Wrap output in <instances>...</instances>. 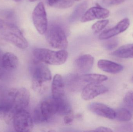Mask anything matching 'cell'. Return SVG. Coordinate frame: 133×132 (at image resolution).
Segmentation results:
<instances>
[{
	"mask_svg": "<svg viewBox=\"0 0 133 132\" xmlns=\"http://www.w3.org/2000/svg\"><path fill=\"white\" fill-rule=\"evenodd\" d=\"M51 90L54 99L59 100L65 98L64 82L61 75L57 74L55 76L52 81Z\"/></svg>",
	"mask_w": 133,
	"mask_h": 132,
	"instance_id": "cell-14",
	"label": "cell"
},
{
	"mask_svg": "<svg viewBox=\"0 0 133 132\" xmlns=\"http://www.w3.org/2000/svg\"><path fill=\"white\" fill-rule=\"evenodd\" d=\"M114 56L121 58H133V43L126 44L111 53Z\"/></svg>",
	"mask_w": 133,
	"mask_h": 132,
	"instance_id": "cell-19",
	"label": "cell"
},
{
	"mask_svg": "<svg viewBox=\"0 0 133 132\" xmlns=\"http://www.w3.org/2000/svg\"><path fill=\"white\" fill-rule=\"evenodd\" d=\"M115 119L121 122H127L130 121L132 118L131 112L126 108H119L115 111Z\"/></svg>",
	"mask_w": 133,
	"mask_h": 132,
	"instance_id": "cell-20",
	"label": "cell"
},
{
	"mask_svg": "<svg viewBox=\"0 0 133 132\" xmlns=\"http://www.w3.org/2000/svg\"><path fill=\"white\" fill-rule=\"evenodd\" d=\"M103 2L107 5H115V2L114 0H102Z\"/></svg>",
	"mask_w": 133,
	"mask_h": 132,
	"instance_id": "cell-28",
	"label": "cell"
},
{
	"mask_svg": "<svg viewBox=\"0 0 133 132\" xmlns=\"http://www.w3.org/2000/svg\"><path fill=\"white\" fill-rule=\"evenodd\" d=\"M94 58L90 54L80 56L76 60L75 65L77 70L82 73L90 71L94 65Z\"/></svg>",
	"mask_w": 133,
	"mask_h": 132,
	"instance_id": "cell-15",
	"label": "cell"
},
{
	"mask_svg": "<svg viewBox=\"0 0 133 132\" xmlns=\"http://www.w3.org/2000/svg\"><path fill=\"white\" fill-rule=\"evenodd\" d=\"M13 127L17 132H30L34 127L33 120L30 113L25 109L16 112L13 118Z\"/></svg>",
	"mask_w": 133,
	"mask_h": 132,
	"instance_id": "cell-7",
	"label": "cell"
},
{
	"mask_svg": "<svg viewBox=\"0 0 133 132\" xmlns=\"http://www.w3.org/2000/svg\"><path fill=\"white\" fill-rule=\"evenodd\" d=\"M12 1H15L16 2H18L22 0H12Z\"/></svg>",
	"mask_w": 133,
	"mask_h": 132,
	"instance_id": "cell-31",
	"label": "cell"
},
{
	"mask_svg": "<svg viewBox=\"0 0 133 132\" xmlns=\"http://www.w3.org/2000/svg\"><path fill=\"white\" fill-rule=\"evenodd\" d=\"M107 76L97 74L74 75L70 78V83L74 89H76L84 84L90 83H101L108 80Z\"/></svg>",
	"mask_w": 133,
	"mask_h": 132,
	"instance_id": "cell-8",
	"label": "cell"
},
{
	"mask_svg": "<svg viewBox=\"0 0 133 132\" xmlns=\"http://www.w3.org/2000/svg\"><path fill=\"white\" fill-rule=\"evenodd\" d=\"M88 108L91 112L98 116L110 119L115 118V111L104 104L93 102L89 105Z\"/></svg>",
	"mask_w": 133,
	"mask_h": 132,
	"instance_id": "cell-13",
	"label": "cell"
},
{
	"mask_svg": "<svg viewBox=\"0 0 133 132\" xmlns=\"http://www.w3.org/2000/svg\"><path fill=\"white\" fill-rule=\"evenodd\" d=\"M98 66L103 71L112 74L120 73L123 68L121 64L105 59L100 60L98 63Z\"/></svg>",
	"mask_w": 133,
	"mask_h": 132,
	"instance_id": "cell-16",
	"label": "cell"
},
{
	"mask_svg": "<svg viewBox=\"0 0 133 132\" xmlns=\"http://www.w3.org/2000/svg\"><path fill=\"white\" fill-rule=\"evenodd\" d=\"M19 60L17 57L14 53L7 52L4 54L2 58V64L6 70H15L18 66Z\"/></svg>",
	"mask_w": 133,
	"mask_h": 132,
	"instance_id": "cell-18",
	"label": "cell"
},
{
	"mask_svg": "<svg viewBox=\"0 0 133 132\" xmlns=\"http://www.w3.org/2000/svg\"><path fill=\"white\" fill-rule=\"evenodd\" d=\"M74 3V0H60L55 7L60 9L68 8L72 6Z\"/></svg>",
	"mask_w": 133,
	"mask_h": 132,
	"instance_id": "cell-22",
	"label": "cell"
},
{
	"mask_svg": "<svg viewBox=\"0 0 133 132\" xmlns=\"http://www.w3.org/2000/svg\"><path fill=\"white\" fill-rule=\"evenodd\" d=\"M33 55L35 60L50 65L58 66L66 62L68 53L65 50L55 51L41 48L34 49Z\"/></svg>",
	"mask_w": 133,
	"mask_h": 132,
	"instance_id": "cell-3",
	"label": "cell"
},
{
	"mask_svg": "<svg viewBox=\"0 0 133 132\" xmlns=\"http://www.w3.org/2000/svg\"><path fill=\"white\" fill-rule=\"evenodd\" d=\"M46 38L49 45L55 49L65 50L68 46L66 34L59 25L54 24L48 28Z\"/></svg>",
	"mask_w": 133,
	"mask_h": 132,
	"instance_id": "cell-6",
	"label": "cell"
},
{
	"mask_svg": "<svg viewBox=\"0 0 133 132\" xmlns=\"http://www.w3.org/2000/svg\"><path fill=\"white\" fill-rule=\"evenodd\" d=\"M90 132H112V130L109 128L104 127H99L93 131H90Z\"/></svg>",
	"mask_w": 133,
	"mask_h": 132,
	"instance_id": "cell-27",
	"label": "cell"
},
{
	"mask_svg": "<svg viewBox=\"0 0 133 132\" xmlns=\"http://www.w3.org/2000/svg\"><path fill=\"white\" fill-rule=\"evenodd\" d=\"M0 36L19 49H26L29 45L28 41L20 29L11 23L0 22Z\"/></svg>",
	"mask_w": 133,
	"mask_h": 132,
	"instance_id": "cell-2",
	"label": "cell"
},
{
	"mask_svg": "<svg viewBox=\"0 0 133 132\" xmlns=\"http://www.w3.org/2000/svg\"><path fill=\"white\" fill-rule=\"evenodd\" d=\"M32 69V88L39 93L45 92L48 89L51 80L50 71L43 63L34 60Z\"/></svg>",
	"mask_w": 133,
	"mask_h": 132,
	"instance_id": "cell-1",
	"label": "cell"
},
{
	"mask_svg": "<svg viewBox=\"0 0 133 132\" xmlns=\"http://www.w3.org/2000/svg\"><path fill=\"white\" fill-rule=\"evenodd\" d=\"M16 111L8 103L0 105V121L9 125L12 122Z\"/></svg>",
	"mask_w": 133,
	"mask_h": 132,
	"instance_id": "cell-17",
	"label": "cell"
},
{
	"mask_svg": "<svg viewBox=\"0 0 133 132\" xmlns=\"http://www.w3.org/2000/svg\"><path fill=\"white\" fill-rule=\"evenodd\" d=\"M58 104L55 99L48 98L43 101L35 108L34 119L36 123H39L50 120L54 115L57 114Z\"/></svg>",
	"mask_w": 133,
	"mask_h": 132,
	"instance_id": "cell-4",
	"label": "cell"
},
{
	"mask_svg": "<svg viewBox=\"0 0 133 132\" xmlns=\"http://www.w3.org/2000/svg\"><path fill=\"white\" fill-rule=\"evenodd\" d=\"M109 22V21L108 19L98 21L92 25L91 29L95 33H98L106 27Z\"/></svg>",
	"mask_w": 133,
	"mask_h": 132,
	"instance_id": "cell-21",
	"label": "cell"
},
{
	"mask_svg": "<svg viewBox=\"0 0 133 132\" xmlns=\"http://www.w3.org/2000/svg\"><path fill=\"white\" fill-rule=\"evenodd\" d=\"M74 1H79L80 0H74Z\"/></svg>",
	"mask_w": 133,
	"mask_h": 132,
	"instance_id": "cell-33",
	"label": "cell"
},
{
	"mask_svg": "<svg viewBox=\"0 0 133 132\" xmlns=\"http://www.w3.org/2000/svg\"><path fill=\"white\" fill-rule=\"evenodd\" d=\"M108 91V89L106 87L100 83L88 84L83 89L81 97L84 100H89L105 94Z\"/></svg>",
	"mask_w": 133,
	"mask_h": 132,
	"instance_id": "cell-10",
	"label": "cell"
},
{
	"mask_svg": "<svg viewBox=\"0 0 133 132\" xmlns=\"http://www.w3.org/2000/svg\"><path fill=\"white\" fill-rule=\"evenodd\" d=\"M74 116L72 112H71L69 113L68 114H66L64 118V122L66 125H70L72 124L73 121Z\"/></svg>",
	"mask_w": 133,
	"mask_h": 132,
	"instance_id": "cell-26",
	"label": "cell"
},
{
	"mask_svg": "<svg viewBox=\"0 0 133 132\" xmlns=\"http://www.w3.org/2000/svg\"><path fill=\"white\" fill-rule=\"evenodd\" d=\"M119 40L118 38H113L108 40L105 43V47L107 49L112 50L115 48L118 45Z\"/></svg>",
	"mask_w": 133,
	"mask_h": 132,
	"instance_id": "cell-24",
	"label": "cell"
},
{
	"mask_svg": "<svg viewBox=\"0 0 133 132\" xmlns=\"http://www.w3.org/2000/svg\"><path fill=\"white\" fill-rule=\"evenodd\" d=\"M87 7V3L86 2L82 3L80 4L79 6L76 9L74 12L72 17H73V19H76L77 18H78L82 14V12L86 9Z\"/></svg>",
	"mask_w": 133,
	"mask_h": 132,
	"instance_id": "cell-23",
	"label": "cell"
},
{
	"mask_svg": "<svg viewBox=\"0 0 133 132\" xmlns=\"http://www.w3.org/2000/svg\"><path fill=\"white\" fill-rule=\"evenodd\" d=\"M7 103L11 105L16 112L25 109L29 103L30 95L24 88H14L10 89L7 94Z\"/></svg>",
	"mask_w": 133,
	"mask_h": 132,
	"instance_id": "cell-5",
	"label": "cell"
},
{
	"mask_svg": "<svg viewBox=\"0 0 133 132\" xmlns=\"http://www.w3.org/2000/svg\"><path fill=\"white\" fill-rule=\"evenodd\" d=\"M109 14V11L106 9L100 6L92 7L83 14L81 21L84 22L95 19H104L108 18Z\"/></svg>",
	"mask_w": 133,
	"mask_h": 132,
	"instance_id": "cell-11",
	"label": "cell"
},
{
	"mask_svg": "<svg viewBox=\"0 0 133 132\" xmlns=\"http://www.w3.org/2000/svg\"><path fill=\"white\" fill-rule=\"evenodd\" d=\"M59 1L60 0H48L49 5L53 7H55Z\"/></svg>",
	"mask_w": 133,
	"mask_h": 132,
	"instance_id": "cell-29",
	"label": "cell"
},
{
	"mask_svg": "<svg viewBox=\"0 0 133 132\" xmlns=\"http://www.w3.org/2000/svg\"><path fill=\"white\" fill-rule=\"evenodd\" d=\"M33 22L37 32L43 35L48 28V20L45 7L43 2H40L35 7L32 12Z\"/></svg>",
	"mask_w": 133,
	"mask_h": 132,
	"instance_id": "cell-9",
	"label": "cell"
},
{
	"mask_svg": "<svg viewBox=\"0 0 133 132\" xmlns=\"http://www.w3.org/2000/svg\"><path fill=\"white\" fill-rule=\"evenodd\" d=\"M130 24V22L129 19H124L113 28L102 33L99 35V39L105 40L112 38L126 31L129 26Z\"/></svg>",
	"mask_w": 133,
	"mask_h": 132,
	"instance_id": "cell-12",
	"label": "cell"
},
{
	"mask_svg": "<svg viewBox=\"0 0 133 132\" xmlns=\"http://www.w3.org/2000/svg\"><path fill=\"white\" fill-rule=\"evenodd\" d=\"M37 1V0H29V1L30 2H34L36 1Z\"/></svg>",
	"mask_w": 133,
	"mask_h": 132,
	"instance_id": "cell-30",
	"label": "cell"
},
{
	"mask_svg": "<svg viewBox=\"0 0 133 132\" xmlns=\"http://www.w3.org/2000/svg\"><path fill=\"white\" fill-rule=\"evenodd\" d=\"M131 81H132V82H133V76L132 77V79H131Z\"/></svg>",
	"mask_w": 133,
	"mask_h": 132,
	"instance_id": "cell-32",
	"label": "cell"
},
{
	"mask_svg": "<svg viewBox=\"0 0 133 132\" xmlns=\"http://www.w3.org/2000/svg\"><path fill=\"white\" fill-rule=\"evenodd\" d=\"M116 130L119 132H133V123H126L121 125L117 128Z\"/></svg>",
	"mask_w": 133,
	"mask_h": 132,
	"instance_id": "cell-25",
	"label": "cell"
}]
</instances>
